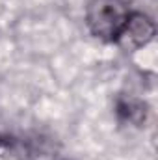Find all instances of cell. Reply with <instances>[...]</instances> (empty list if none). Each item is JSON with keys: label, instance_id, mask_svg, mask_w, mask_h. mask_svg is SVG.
I'll return each mask as SVG.
<instances>
[{"label": "cell", "instance_id": "2", "mask_svg": "<svg viewBox=\"0 0 158 160\" xmlns=\"http://www.w3.org/2000/svg\"><path fill=\"white\" fill-rule=\"evenodd\" d=\"M155 22L143 13H130L117 41L125 50H141L155 38Z\"/></svg>", "mask_w": 158, "mask_h": 160}, {"label": "cell", "instance_id": "3", "mask_svg": "<svg viewBox=\"0 0 158 160\" xmlns=\"http://www.w3.org/2000/svg\"><path fill=\"white\" fill-rule=\"evenodd\" d=\"M117 114L121 119L132 125H141L147 118V104L136 97H121L117 101Z\"/></svg>", "mask_w": 158, "mask_h": 160}, {"label": "cell", "instance_id": "1", "mask_svg": "<svg viewBox=\"0 0 158 160\" xmlns=\"http://www.w3.org/2000/svg\"><path fill=\"white\" fill-rule=\"evenodd\" d=\"M130 9L123 0H91L86 9L89 32L102 41H116L123 32Z\"/></svg>", "mask_w": 158, "mask_h": 160}, {"label": "cell", "instance_id": "4", "mask_svg": "<svg viewBox=\"0 0 158 160\" xmlns=\"http://www.w3.org/2000/svg\"><path fill=\"white\" fill-rule=\"evenodd\" d=\"M0 160H26V157L19 149L0 142Z\"/></svg>", "mask_w": 158, "mask_h": 160}]
</instances>
